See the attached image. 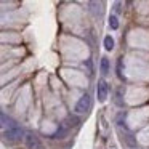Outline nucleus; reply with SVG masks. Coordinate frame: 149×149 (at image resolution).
Returning <instances> with one entry per match:
<instances>
[{"label":"nucleus","mask_w":149,"mask_h":149,"mask_svg":"<svg viewBox=\"0 0 149 149\" xmlns=\"http://www.w3.org/2000/svg\"><path fill=\"white\" fill-rule=\"evenodd\" d=\"M24 135H26V132H24L19 125H13L11 128H8L7 132L3 133V138L7 139L8 143H19L21 139L24 138Z\"/></svg>","instance_id":"nucleus-1"},{"label":"nucleus","mask_w":149,"mask_h":149,"mask_svg":"<svg viewBox=\"0 0 149 149\" xmlns=\"http://www.w3.org/2000/svg\"><path fill=\"white\" fill-rule=\"evenodd\" d=\"M90 107H91V98H90V95H82L80 96V100L77 101V104H75V112L77 114H85V112H88L90 111Z\"/></svg>","instance_id":"nucleus-2"},{"label":"nucleus","mask_w":149,"mask_h":149,"mask_svg":"<svg viewBox=\"0 0 149 149\" xmlns=\"http://www.w3.org/2000/svg\"><path fill=\"white\" fill-rule=\"evenodd\" d=\"M24 141H26V146L29 149H42V143H40L39 136L31 133V132L24 135Z\"/></svg>","instance_id":"nucleus-3"},{"label":"nucleus","mask_w":149,"mask_h":149,"mask_svg":"<svg viewBox=\"0 0 149 149\" xmlns=\"http://www.w3.org/2000/svg\"><path fill=\"white\" fill-rule=\"evenodd\" d=\"M107 93H109V87H107L106 80H98V85H96V95H98V100L101 103H104L107 98Z\"/></svg>","instance_id":"nucleus-4"},{"label":"nucleus","mask_w":149,"mask_h":149,"mask_svg":"<svg viewBox=\"0 0 149 149\" xmlns=\"http://www.w3.org/2000/svg\"><path fill=\"white\" fill-rule=\"evenodd\" d=\"M13 125H16V123L10 122V119H8L5 114L0 112V130H2V128H7V130H8V128H11Z\"/></svg>","instance_id":"nucleus-5"},{"label":"nucleus","mask_w":149,"mask_h":149,"mask_svg":"<svg viewBox=\"0 0 149 149\" xmlns=\"http://www.w3.org/2000/svg\"><path fill=\"white\" fill-rule=\"evenodd\" d=\"M104 48L107 50V52H111V50H114V39L111 36L104 37Z\"/></svg>","instance_id":"nucleus-6"},{"label":"nucleus","mask_w":149,"mask_h":149,"mask_svg":"<svg viewBox=\"0 0 149 149\" xmlns=\"http://www.w3.org/2000/svg\"><path fill=\"white\" fill-rule=\"evenodd\" d=\"M101 72H103V74H107V72H109V59L107 58L101 59Z\"/></svg>","instance_id":"nucleus-7"},{"label":"nucleus","mask_w":149,"mask_h":149,"mask_svg":"<svg viewBox=\"0 0 149 149\" xmlns=\"http://www.w3.org/2000/svg\"><path fill=\"white\" fill-rule=\"evenodd\" d=\"M122 66H123L122 59H119V61H117V75H119V79H120V80H125V75H123Z\"/></svg>","instance_id":"nucleus-8"},{"label":"nucleus","mask_w":149,"mask_h":149,"mask_svg":"<svg viewBox=\"0 0 149 149\" xmlns=\"http://www.w3.org/2000/svg\"><path fill=\"white\" fill-rule=\"evenodd\" d=\"M109 27L112 31H116L117 27H119V19H117V16H111L109 18Z\"/></svg>","instance_id":"nucleus-9"},{"label":"nucleus","mask_w":149,"mask_h":149,"mask_svg":"<svg viewBox=\"0 0 149 149\" xmlns=\"http://www.w3.org/2000/svg\"><path fill=\"white\" fill-rule=\"evenodd\" d=\"M64 135H66V128L61 127V128H58V132L55 135H52V138H64Z\"/></svg>","instance_id":"nucleus-10"}]
</instances>
